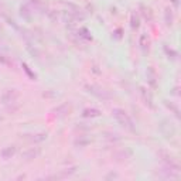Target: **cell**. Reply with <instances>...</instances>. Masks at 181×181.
Instances as JSON below:
<instances>
[{
    "instance_id": "cell-1",
    "label": "cell",
    "mask_w": 181,
    "mask_h": 181,
    "mask_svg": "<svg viewBox=\"0 0 181 181\" xmlns=\"http://www.w3.org/2000/svg\"><path fill=\"white\" fill-rule=\"evenodd\" d=\"M113 115H115V117L122 123L123 126L132 128V120H130V117L126 115V112H123L122 109H115V111H113Z\"/></svg>"
},
{
    "instance_id": "cell-2",
    "label": "cell",
    "mask_w": 181,
    "mask_h": 181,
    "mask_svg": "<svg viewBox=\"0 0 181 181\" xmlns=\"http://www.w3.org/2000/svg\"><path fill=\"white\" fill-rule=\"evenodd\" d=\"M16 98H17V92H16V90H14V89H9L4 95L1 96V101H3V103H9V102L14 101Z\"/></svg>"
},
{
    "instance_id": "cell-3",
    "label": "cell",
    "mask_w": 181,
    "mask_h": 181,
    "mask_svg": "<svg viewBox=\"0 0 181 181\" xmlns=\"http://www.w3.org/2000/svg\"><path fill=\"white\" fill-rule=\"evenodd\" d=\"M14 151H16V149H14V147H7V149L1 150V156H3L4 159H10L11 156L14 154Z\"/></svg>"
},
{
    "instance_id": "cell-4",
    "label": "cell",
    "mask_w": 181,
    "mask_h": 181,
    "mask_svg": "<svg viewBox=\"0 0 181 181\" xmlns=\"http://www.w3.org/2000/svg\"><path fill=\"white\" fill-rule=\"evenodd\" d=\"M84 116L85 117L99 116V111H96V109H86V111H84Z\"/></svg>"
},
{
    "instance_id": "cell-5",
    "label": "cell",
    "mask_w": 181,
    "mask_h": 181,
    "mask_svg": "<svg viewBox=\"0 0 181 181\" xmlns=\"http://www.w3.org/2000/svg\"><path fill=\"white\" fill-rule=\"evenodd\" d=\"M173 3H174V6H178V0H171Z\"/></svg>"
},
{
    "instance_id": "cell-6",
    "label": "cell",
    "mask_w": 181,
    "mask_h": 181,
    "mask_svg": "<svg viewBox=\"0 0 181 181\" xmlns=\"http://www.w3.org/2000/svg\"><path fill=\"white\" fill-rule=\"evenodd\" d=\"M0 119H1V116H0Z\"/></svg>"
}]
</instances>
